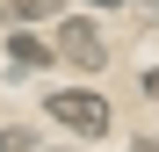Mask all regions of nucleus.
Masks as SVG:
<instances>
[{
    "label": "nucleus",
    "mask_w": 159,
    "mask_h": 152,
    "mask_svg": "<svg viewBox=\"0 0 159 152\" xmlns=\"http://www.w3.org/2000/svg\"><path fill=\"white\" fill-rule=\"evenodd\" d=\"M43 109H51V123H65V131H80V138H109V123H116L94 87H58Z\"/></svg>",
    "instance_id": "nucleus-1"
},
{
    "label": "nucleus",
    "mask_w": 159,
    "mask_h": 152,
    "mask_svg": "<svg viewBox=\"0 0 159 152\" xmlns=\"http://www.w3.org/2000/svg\"><path fill=\"white\" fill-rule=\"evenodd\" d=\"M87 7H116V0H87Z\"/></svg>",
    "instance_id": "nucleus-8"
},
{
    "label": "nucleus",
    "mask_w": 159,
    "mask_h": 152,
    "mask_svg": "<svg viewBox=\"0 0 159 152\" xmlns=\"http://www.w3.org/2000/svg\"><path fill=\"white\" fill-rule=\"evenodd\" d=\"M65 0H7V22L15 29H29V22H43V15H58Z\"/></svg>",
    "instance_id": "nucleus-4"
},
{
    "label": "nucleus",
    "mask_w": 159,
    "mask_h": 152,
    "mask_svg": "<svg viewBox=\"0 0 159 152\" xmlns=\"http://www.w3.org/2000/svg\"><path fill=\"white\" fill-rule=\"evenodd\" d=\"M130 152H159V138H138V145H130Z\"/></svg>",
    "instance_id": "nucleus-7"
},
{
    "label": "nucleus",
    "mask_w": 159,
    "mask_h": 152,
    "mask_svg": "<svg viewBox=\"0 0 159 152\" xmlns=\"http://www.w3.org/2000/svg\"><path fill=\"white\" fill-rule=\"evenodd\" d=\"M7 58H15V65H22V72H43V65H51V58H58V51H51V44H43V36H29V29H15V36H7Z\"/></svg>",
    "instance_id": "nucleus-3"
},
{
    "label": "nucleus",
    "mask_w": 159,
    "mask_h": 152,
    "mask_svg": "<svg viewBox=\"0 0 159 152\" xmlns=\"http://www.w3.org/2000/svg\"><path fill=\"white\" fill-rule=\"evenodd\" d=\"M138 94H152V101H159V65H145V80H138Z\"/></svg>",
    "instance_id": "nucleus-6"
},
{
    "label": "nucleus",
    "mask_w": 159,
    "mask_h": 152,
    "mask_svg": "<svg viewBox=\"0 0 159 152\" xmlns=\"http://www.w3.org/2000/svg\"><path fill=\"white\" fill-rule=\"evenodd\" d=\"M0 152H29V131H22V123H7V131H0Z\"/></svg>",
    "instance_id": "nucleus-5"
},
{
    "label": "nucleus",
    "mask_w": 159,
    "mask_h": 152,
    "mask_svg": "<svg viewBox=\"0 0 159 152\" xmlns=\"http://www.w3.org/2000/svg\"><path fill=\"white\" fill-rule=\"evenodd\" d=\"M145 7H159V0H145Z\"/></svg>",
    "instance_id": "nucleus-9"
},
{
    "label": "nucleus",
    "mask_w": 159,
    "mask_h": 152,
    "mask_svg": "<svg viewBox=\"0 0 159 152\" xmlns=\"http://www.w3.org/2000/svg\"><path fill=\"white\" fill-rule=\"evenodd\" d=\"M58 51L65 65H80V72H101V58H109V44H101V29L94 22H58Z\"/></svg>",
    "instance_id": "nucleus-2"
}]
</instances>
